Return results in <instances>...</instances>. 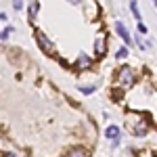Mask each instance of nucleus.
Instances as JSON below:
<instances>
[{
	"instance_id": "f03ea898",
	"label": "nucleus",
	"mask_w": 157,
	"mask_h": 157,
	"mask_svg": "<svg viewBox=\"0 0 157 157\" xmlns=\"http://www.w3.org/2000/svg\"><path fill=\"white\" fill-rule=\"evenodd\" d=\"M117 84H120L121 88H130V86H134V69L132 67H128V65L121 67L120 73H117Z\"/></svg>"
},
{
	"instance_id": "ddd939ff",
	"label": "nucleus",
	"mask_w": 157,
	"mask_h": 157,
	"mask_svg": "<svg viewBox=\"0 0 157 157\" xmlns=\"http://www.w3.org/2000/svg\"><path fill=\"white\" fill-rule=\"evenodd\" d=\"M13 9H15V11H21V9H23V2H13Z\"/></svg>"
},
{
	"instance_id": "f257e3e1",
	"label": "nucleus",
	"mask_w": 157,
	"mask_h": 157,
	"mask_svg": "<svg viewBox=\"0 0 157 157\" xmlns=\"http://www.w3.org/2000/svg\"><path fill=\"white\" fill-rule=\"evenodd\" d=\"M128 126L134 132V136H145L147 130H149V121L143 115H138V113H130L128 115Z\"/></svg>"
},
{
	"instance_id": "9d476101",
	"label": "nucleus",
	"mask_w": 157,
	"mask_h": 157,
	"mask_svg": "<svg viewBox=\"0 0 157 157\" xmlns=\"http://www.w3.org/2000/svg\"><path fill=\"white\" fill-rule=\"evenodd\" d=\"M36 13H38V2H32V4H29V17L34 19V17H36Z\"/></svg>"
},
{
	"instance_id": "7ed1b4c3",
	"label": "nucleus",
	"mask_w": 157,
	"mask_h": 157,
	"mask_svg": "<svg viewBox=\"0 0 157 157\" xmlns=\"http://www.w3.org/2000/svg\"><path fill=\"white\" fill-rule=\"evenodd\" d=\"M36 40H38L40 48L44 50V52H55V46H52V42L46 38V34H44V32H36Z\"/></svg>"
},
{
	"instance_id": "0eeeda50",
	"label": "nucleus",
	"mask_w": 157,
	"mask_h": 157,
	"mask_svg": "<svg viewBox=\"0 0 157 157\" xmlns=\"http://www.w3.org/2000/svg\"><path fill=\"white\" fill-rule=\"evenodd\" d=\"M94 48H97V55H98V57H103V55H105V50H107V42H105V38H103V36L94 42Z\"/></svg>"
},
{
	"instance_id": "4468645a",
	"label": "nucleus",
	"mask_w": 157,
	"mask_h": 157,
	"mask_svg": "<svg viewBox=\"0 0 157 157\" xmlns=\"http://www.w3.org/2000/svg\"><path fill=\"white\" fill-rule=\"evenodd\" d=\"M82 92H84V94H90V92H94V86H88V88H82Z\"/></svg>"
},
{
	"instance_id": "39448f33",
	"label": "nucleus",
	"mask_w": 157,
	"mask_h": 157,
	"mask_svg": "<svg viewBox=\"0 0 157 157\" xmlns=\"http://www.w3.org/2000/svg\"><path fill=\"white\" fill-rule=\"evenodd\" d=\"M90 65H92V59H90V57H86V55H80L78 61H75V67H78V69H88Z\"/></svg>"
},
{
	"instance_id": "f8f14e48",
	"label": "nucleus",
	"mask_w": 157,
	"mask_h": 157,
	"mask_svg": "<svg viewBox=\"0 0 157 157\" xmlns=\"http://www.w3.org/2000/svg\"><path fill=\"white\" fill-rule=\"evenodd\" d=\"M9 34H11V27H6V29L0 34V38H2V40H6V38H9Z\"/></svg>"
},
{
	"instance_id": "6e6552de",
	"label": "nucleus",
	"mask_w": 157,
	"mask_h": 157,
	"mask_svg": "<svg viewBox=\"0 0 157 157\" xmlns=\"http://www.w3.org/2000/svg\"><path fill=\"white\" fill-rule=\"evenodd\" d=\"M69 157H86V151L80 149V147H78V149H71V151H69Z\"/></svg>"
},
{
	"instance_id": "1a4fd4ad",
	"label": "nucleus",
	"mask_w": 157,
	"mask_h": 157,
	"mask_svg": "<svg viewBox=\"0 0 157 157\" xmlns=\"http://www.w3.org/2000/svg\"><path fill=\"white\" fill-rule=\"evenodd\" d=\"M130 11L134 13V19H140V11H138V4H136V2L130 4Z\"/></svg>"
},
{
	"instance_id": "9b49d317",
	"label": "nucleus",
	"mask_w": 157,
	"mask_h": 157,
	"mask_svg": "<svg viewBox=\"0 0 157 157\" xmlns=\"http://www.w3.org/2000/svg\"><path fill=\"white\" fill-rule=\"evenodd\" d=\"M124 57H128V48H126V46L117 50V59H124Z\"/></svg>"
},
{
	"instance_id": "423d86ee",
	"label": "nucleus",
	"mask_w": 157,
	"mask_h": 157,
	"mask_svg": "<svg viewBox=\"0 0 157 157\" xmlns=\"http://www.w3.org/2000/svg\"><path fill=\"white\" fill-rule=\"evenodd\" d=\"M115 29H117V34L121 36V40L130 44V34H128V29H126V25L121 23V21H117V23H115Z\"/></svg>"
},
{
	"instance_id": "dca6fc26",
	"label": "nucleus",
	"mask_w": 157,
	"mask_h": 157,
	"mask_svg": "<svg viewBox=\"0 0 157 157\" xmlns=\"http://www.w3.org/2000/svg\"><path fill=\"white\" fill-rule=\"evenodd\" d=\"M143 157H157V155H155V153H145Z\"/></svg>"
},
{
	"instance_id": "2eb2a0df",
	"label": "nucleus",
	"mask_w": 157,
	"mask_h": 157,
	"mask_svg": "<svg viewBox=\"0 0 157 157\" xmlns=\"http://www.w3.org/2000/svg\"><path fill=\"white\" fill-rule=\"evenodd\" d=\"M2 157H17V155H15V153H4Z\"/></svg>"
},
{
	"instance_id": "20e7f679",
	"label": "nucleus",
	"mask_w": 157,
	"mask_h": 157,
	"mask_svg": "<svg viewBox=\"0 0 157 157\" xmlns=\"http://www.w3.org/2000/svg\"><path fill=\"white\" fill-rule=\"evenodd\" d=\"M105 136H107L113 145H115V143H120V128H117V126H109L107 130H105Z\"/></svg>"
}]
</instances>
